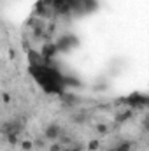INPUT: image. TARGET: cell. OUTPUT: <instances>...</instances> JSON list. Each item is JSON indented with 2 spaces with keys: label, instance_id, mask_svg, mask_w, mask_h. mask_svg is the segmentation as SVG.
<instances>
[{
  "label": "cell",
  "instance_id": "9a60e30c",
  "mask_svg": "<svg viewBox=\"0 0 149 151\" xmlns=\"http://www.w3.org/2000/svg\"><path fill=\"white\" fill-rule=\"evenodd\" d=\"M9 56H11V58H14V56H16V53H14L12 49H9Z\"/></svg>",
  "mask_w": 149,
  "mask_h": 151
},
{
  "label": "cell",
  "instance_id": "7c38bea8",
  "mask_svg": "<svg viewBox=\"0 0 149 151\" xmlns=\"http://www.w3.org/2000/svg\"><path fill=\"white\" fill-rule=\"evenodd\" d=\"M62 148H63V146H62L60 142H56V141H54V142H51V146H49V151H62Z\"/></svg>",
  "mask_w": 149,
  "mask_h": 151
},
{
  "label": "cell",
  "instance_id": "4fadbf2b",
  "mask_svg": "<svg viewBox=\"0 0 149 151\" xmlns=\"http://www.w3.org/2000/svg\"><path fill=\"white\" fill-rule=\"evenodd\" d=\"M62 151H82V148H81V146H72V148H70V146H67V148L63 146Z\"/></svg>",
  "mask_w": 149,
  "mask_h": 151
},
{
  "label": "cell",
  "instance_id": "8fae6325",
  "mask_svg": "<svg viewBox=\"0 0 149 151\" xmlns=\"http://www.w3.org/2000/svg\"><path fill=\"white\" fill-rule=\"evenodd\" d=\"M5 137H7L9 144H19V141H18V135H16V134H9V135H5Z\"/></svg>",
  "mask_w": 149,
  "mask_h": 151
},
{
  "label": "cell",
  "instance_id": "5b68a950",
  "mask_svg": "<svg viewBox=\"0 0 149 151\" xmlns=\"http://www.w3.org/2000/svg\"><path fill=\"white\" fill-rule=\"evenodd\" d=\"M132 116H133V111H132V109H128V111H125V113L117 114V116H116V121H121V123H123V121H128Z\"/></svg>",
  "mask_w": 149,
  "mask_h": 151
},
{
  "label": "cell",
  "instance_id": "3957f363",
  "mask_svg": "<svg viewBox=\"0 0 149 151\" xmlns=\"http://www.w3.org/2000/svg\"><path fill=\"white\" fill-rule=\"evenodd\" d=\"M21 128H23V127H21L19 121H7V123L2 125V134H5V135H9V134H16V135H19Z\"/></svg>",
  "mask_w": 149,
  "mask_h": 151
},
{
  "label": "cell",
  "instance_id": "30bf717a",
  "mask_svg": "<svg viewBox=\"0 0 149 151\" xmlns=\"http://www.w3.org/2000/svg\"><path fill=\"white\" fill-rule=\"evenodd\" d=\"M46 142H47V141H46V139H44V135H42V137H39L37 141L34 142V148H44V146H46Z\"/></svg>",
  "mask_w": 149,
  "mask_h": 151
},
{
  "label": "cell",
  "instance_id": "277c9868",
  "mask_svg": "<svg viewBox=\"0 0 149 151\" xmlns=\"http://www.w3.org/2000/svg\"><path fill=\"white\" fill-rule=\"evenodd\" d=\"M56 51H58V49H56V44H53V42H51V44H46L44 49H42V58H44V60H49L51 56L56 55Z\"/></svg>",
  "mask_w": 149,
  "mask_h": 151
},
{
  "label": "cell",
  "instance_id": "2e32d148",
  "mask_svg": "<svg viewBox=\"0 0 149 151\" xmlns=\"http://www.w3.org/2000/svg\"><path fill=\"white\" fill-rule=\"evenodd\" d=\"M109 151H114V148H112V150H109Z\"/></svg>",
  "mask_w": 149,
  "mask_h": 151
},
{
  "label": "cell",
  "instance_id": "5bb4252c",
  "mask_svg": "<svg viewBox=\"0 0 149 151\" xmlns=\"http://www.w3.org/2000/svg\"><path fill=\"white\" fill-rule=\"evenodd\" d=\"M2 102H5V104H9V102H11V95H9L7 91H4V93H2Z\"/></svg>",
  "mask_w": 149,
  "mask_h": 151
},
{
  "label": "cell",
  "instance_id": "9c48e42d",
  "mask_svg": "<svg viewBox=\"0 0 149 151\" xmlns=\"http://www.w3.org/2000/svg\"><path fill=\"white\" fill-rule=\"evenodd\" d=\"M95 128H97V132H98L100 135H107V132H109V127H107L105 123H98Z\"/></svg>",
  "mask_w": 149,
  "mask_h": 151
},
{
  "label": "cell",
  "instance_id": "ba28073f",
  "mask_svg": "<svg viewBox=\"0 0 149 151\" xmlns=\"http://www.w3.org/2000/svg\"><path fill=\"white\" fill-rule=\"evenodd\" d=\"M98 148H100V141L98 139H91L88 142V151H97Z\"/></svg>",
  "mask_w": 149,
  "mask_h": 151
},
{
  "label": "cell",
  "instance_id": "7a4b0ae2",
  "mask_svg": "<svg viewBox=\"0 0 149 151\" xmlns=\"http://www.w3.org/2000/svg\"><path fill=\"white\" fill-rule=\"evenodd\" d=\"M125 102H126L130 107H144V106L148 104V97L137 91V93H132V95H128V97L125 99Z\"/></svg>",
  "mask_w": 149,
  "mask_h": 151
},
{
  "label": "cell",
  "instance_id": "6da1fadb",
  "mask_svg": "<svg viewBox=\"0 0 149 151\" xmlns=\"http://www.w3.org/2000/svg\"><path fill=\"white\" fill-rule=\"evenodd\" d=\"M44 139L46 141H51V142H54V141H58L60 137H62V128H60V125H56V123H51V125H47L46 128H44Z\"/></svg>",
  "mask_w": 149,
  "mask_h": 151
},
{
  "label": "cell",
  "instance_id": "8992f818",
  "mask_svg": "<svg viewBox=\"0 0 149 151\" xmlns=\"http://www.w3.org/2000/svg\"><path fill=\"white\" fill-rule=\"evenodd\" d=\"M19 148L23 151H32L34 150V142L28 141V139H23V141H19Z\"/></svg>",
  "mask_w": 149,
  "mask_h": 151
},
{
  "label": "cell",
  "instance_id": "52a82bcc",
  "mask_svg": "<svg viewBox=\"0 0 149 151\" xmlns=\"http://www.w3.org/2000/svg\"><path fill=\"white\" fill-rule=\"evenodd\" d=\"M114 151H132V142H121L114 148Z\"/></svg>",
  "mask_w": 149,
  "mask_h": 151
}]
</instances>
